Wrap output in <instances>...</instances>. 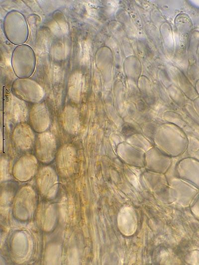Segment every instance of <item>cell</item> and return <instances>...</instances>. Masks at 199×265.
Returning <instances> with one entry per match:
<instances>
[{
  "instance_id": "1",
  "label": "cell",
  "mask_w": 199,
  "mask_h": 265,
  "mask_svg": "<svg viewBox=\"0 0 199 265\" xmlns=\"http://www.w3.org/2000/svg\"><path fill=\"white\" fill-rule=\"evenodd\" d=\"M56 150L55 136L49 132L40 133L35 140V152L42 161L48 162L54 158Z\"/></svg>"
},
{
  "instance_id": "2",
  "label": "cell",
  "mask_w": 199,
  "mask_h": 265,
  "mask_svg": "<svg viewBox=\"0 0 199 265\" xmlns=\"http://www.w3.org/2000/svg\"><path fill=\"white\" fill-rule=\"evenodd\" d=\"M12 139L14 144L22 150L30 149L35 142V135L32 128L28 124L21 123L14 129Z\"/></svg>"
},
{
  "instance_id": "3",
  "label": "cell",
  "mask_w": 199,
  "mask_h": 265,
  "mask_svg": "<svg viewBox=\"0 0 199 265\" xmlns=\"http://www.w3.org/2000/svg\"><path fill=\"white\" fill-rule=\"evenodd\" d=\"M29 120L33 129L39 133L45 132L50 124L48 111L43 105L33 107L29 115Z\"/></svg>"
},
{
  "instance_id": "4",
  "label": "cell",
  "mask_w": 199,
  "mask_h": 265,
  "mask_svg": "<svg viewBox=\"0 0 199 265\" xmlns=\"http://www.w3.org/2000/svg\"><path fill=\"white\" fill-rule=\"evenodd\" d=\"M57 162L59 169L64 174L69 175L73 170L76 151L71 144H65L59 149Z\"/></svg>"
},
{
  "instance_id": "5",
  "label": "cell",
  "mask_w": 199,
  "mask_h": 265,
  "mask_svg": "<svg viewBox=\"0 0 199 265\" xmlns=\"http://www.w3.org/2000/svg\"><path fill=\"white\" fill-rule=\"evenodd\" d=\"M62 124L69 133L76 134L79 130L80 121L77 111L72 108L65 109L62 115Z\"/></svg>"
},
{
  "instance_id": "6",
  "label": "cell",
  "mask_w": 199,
  "mask_h": 265,
  "mask_svg": "<svg viewBox=\"0 0 199 265\" xmlns=\"http://www.w3.org/2000/svg\"><path fill=\"white\" fill-rule=\"evenodd\" d=\"M16 101L13 102L14 105L12 103L7 107L6 117L8 122L18 124L25 121L27 113L24 106Z\"/></svg>"
},
{
  "instance_id": "7",
  "label": "cell",
  "mask_w": 199,
  "mask_h": 265,
  "mask_svg": "<svg viewBox=\"0 0 199 265\" xmlns=\"http://www.w3.org/2000/svg\"><path fill=\"white\" fill-rule=\"evenodd\" d=\"M83 85L80 79L71 81L69 86V93L74 100H78L81 96Z\"/></svg>"
},
{
  "instance_id": "8",
  "label": "cell",
  "mask_w": 199,
  "mask_h": 265,
  "mask_svg": "<svg viewBox=\"0 0 199 265\" xmlns=\"http://www.w3.org/2000/svg\"><path fill=\"white\" fill-rule=\"evenodd\" d=\"M196 213L199 216V200L198 202V203L196 205Z\"/></svg>"
},
{
  "instance_id": "9",
  "label": "cell",
  "mask_w": 199,
  "mask_h": 265,
  "mask_svg": "<svg viewBox=\"0 0 199 265\" xmlns=\"http://www.w3.org/2000/svg\"><path fill=\"white\" fill-rule=\"evenodd\" d=\"M198 101H197L196 103V109L197 110V112L198 113V114L199 115V98L197 99Z\"/></svg>"
},
{
  "instance_id": "10",
  "label": "cell",
  "mask_w": 199,
  "mask_h": 265,
  "mask_svg": "<svg viewBox=\"0 0 199 265\" xmlns=\"http://www.w3.org/2000/svg\"><path fill=\"white\" fill-rule=\"evenodd\" d=\"M197 89H198V91L199 92V82L198 83Z\"/></svg>"
}]
</instances>
